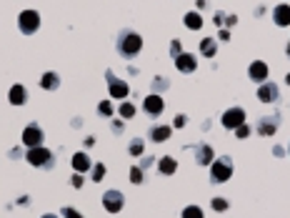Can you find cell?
I'll use <instances>...</instances> for the list:
<instances>
[{"instance_id":"obj_6","label":"cell","mask_w":290,"mask_h":218,"mask_svg":"<svg viewBox=\"0 0 290 218\" xmlns=\"http://www.w3.org/2000/svg\"><path fill=\"white\" fill-rule=\"evenodd\" d=\"M105 80H108V86H110V95H113V98H125V95L130 93V86H128L125 80L115 78L110 70H105Z\"/></svg>"},{"instance_id":"obj_8","label":"cell","mask_w":290,"mask_h":218,"mask_svg":"<svg viewBox=\"0 0 290 218\" xmlns=\"http://www.w3.org/2000/svg\"><path fill=\"white\" fill-rule=\"evenodd\" d=\"M23 143L28 146V148H38L40 143H43V130H40V125L30 123L25 130H23Z\"/></svg>"},{"instance_id":"obj_19","label":"cell","mask_w":290,"mask_h":218,"mask_svg":"<svg viewBox=\"0 0 290 218\" xmlns=\"http://www.w3.org/2000/svg\"><path fill=\"white\" fill-rule=\"evenodd\" d=\"M40 86H43L45 91H58V86H60L58 73H45V75L40 78Z\"/></svg>"},{"instance_id":"obj_27","label":"cell","mask_w":290,"mask_h":218,"mask_svg":"<svg viewBox=\"0 0 290 218\" xmlns=\"http://www.w3.org/2000/svg\"><path fill=\"white\" fill-rule=\"evenodd\" d=\"M130 181L138 186V183H143V168H130Z\"/></svg>"},{"instance_id":"obj_31","label":"cell","mask_w":290,"mask_h":218,"mask_svg":"<svg viewBox=\"0 0 290 218\" xmlns=\"http://www.w3.org/2000/svg\"><path fill=\"white\" fill-rule=\"evenodd\" d=\"M63 218H85V216H80L75 208H70V206H68V208H63Z\"/></svg>"},{"instance_id":"obj_33","label":"cell","mask_w":290,"mask_h":218,"mask_svg":"<svg viewBox=\"0 0 290 218\" xmlns=\"http://www.w3.org/2000/svg\"><path fill=\"white\" fill-rule=\"evenodd\" d=\"M70 183H73L75 188H80V186H83V176H80V173H75V176L70 178Z\"/></svg>"},{"instance_id":"obj_2","label":"cell","mask_w":290,"mask_h":218,"mask_svg":"<svg viewBox=\"0 0 290 218\" xmlns=\"http://www.w3.org/2000/svg\"><path fill=\"white\" fill-rule=\"evenodd\" d=\"M230 176H233L230 158L223 156V158H218V160H213V166H210V181H213V183H225Z\"/></svg>"},{"instance_id":"obj_29","label":"cell","mask_w":290,"mask_h":218,"mask_svg":"<svg viewBox=\"0 0 290 218\" xmlns=\"http://www.w3.org/2000/svg\"><path fill=\"white\" fill-rule=\"evenodd\" d=\"M98 113H100V116H110V113H113V108H110V103H108V100H103V103L98 105Z\"/></svg>"},{"instance_id":"obj_13","label":"cell","mask_w":290,"mask_h":218,"mask_svg":"<svg viewBox=\"0 0 290 218\" xmlns=\"http://www.w3.org/2000/svg\"><path fill=\"white\" fill-rule=\"evenodd\" d=\"M273 20H275V25H280V28H285L290 25V5H278L275 10H273Z\"/></svg>"},{"instance_id":"obj_4","label":"cell","mask_w":290,"mask_h":218,"mask_svg":"<svg viewBox=\"0 0 290 218\" xmlns=\"http://www.w3.org/2000/svg\"><path fill=\"white\" fill-rule=\"evenodd\" d=\"M25 158H28L30 166H38V168H40V166H45V168H50V166H53V153H50L48 148H43V146L30 148Z\"/></svg>"},{"instance_id":"obj_20","label":"cell","mask_w":290,"mask_h":218,"mask_svg":"<svg viewBox=\"0 0 290 218\" xmlns=\"http://www.w3.org/2000/svg\"><path fill=\"white\" fill-rule=\"evenodd\" d=\"M158 168H160V173H163V176H173V173H175V168H178V163H175V158L165 156V158H160Z\"/></svg>"},{"instance_id":"obj_17","label":"cell","mask_w":290,"mask_h":218,"mask_svg":"<svg viewBox=\"0 0 290 218\" xmlns=\"http://www.w3.org/2000/svg\"><path fill=\"white\" fill-rule=\"evenodd\" d=\"M213 156H215V153H213V148H210V146H198V148H195V160H198L200 166L213 163Z\"/></svg>"},{"instance_id":"obj_14","label":"cell","mask_w":290,"mask_h":218,"mask_svg":"<svg viewBox=\"0 0 290 218\" xmlns=\"http://www.w3.org/2000/svg\"><path fill=\"white\" fill-rule=\"evenodd\" d=\"M278 123H280V116H273V118H263L258 123V133L260 135H273L278 130Z\"/></svg>"},{"instance_id":"obj_11","label":"cell","mask_w":290,"mask_h":218,"mask_svg":"<svg viewBox=\"0 0 290 218\" xmlns=\"http://www.w3.org/2000/svg\"><path fill=\"white\" fill-rule=\"evenodd\" d=\"M175 65H178L180 73H193V70L198 68V61H195V56H190V53H180V56L175 58Z\"/></svg>"},{"instance_id":"obj_28","label":"cell","mask_w":290,"mask_h":218,"mask_svg":"<svg viewBox=\"0 0 290 218\" xmlns=\"http://www.w3.org/2000/svg\"><path fill=\"white\" fill-rule=\"evenodd\" d=\"M213 208H215L218 213H223V211H228V201H225V198H213Z\"/></svg>"},{"instance_id":"obj_37","label":"cell","mask_w":290,"mask_h":218,"mask_svg":"<svg viewBox=\"0 0 290 218\" xmlns=\"http://www.w3.org/2000/svg\"><path fill=\"white\" fill-rule=\"evenodd\" d=\"M285 50H288V58H290V43H288V48H285Z\"/></svg>"},{"instance_id":"obj_35","label":"cell","mask_w":290,"mask_h":218,"mask_svg":"<svg viewBox=\"0 0 290 218\" xmlns=\"http://www.w3.org/2000/svg\"><path fill=\"white\" fill-rule=\"evenodd\" d=\"M220 40H230V33H228V31H220Z\"/></svg>"},{"instance_id":"obj_10","label":"cell","mask_w":290,"mask_h":218,"mask_svg":"<svg viewBox=\"0 0 290 218\" xmlns=\"http://www.w3.org/2000/svg\"><path fill=\"white\" fill-rule=\"evenodd\" d=\"M258 98H260L263 103H275V100L280 98V91H278L275 83H260V88H258Z\"/></svg>"},{"instance_id":"obj_26","label":"cell","mask_w":290,"mask_h":218,"mask_svg":"<svg viewBox=\"0 0 290 218\" xmlns=\"http://www.w3.org/2000/svg\"><path fill=\"white\" fill-rule=\"evenodd\" d=\"M183 218H203V211H200L198 206H188V208L183 211Z\"/></svg>"},{"instance_id":"obj_1","label":"cell","mask_w":290,"mask_h":218,"mask_svg":"<svg viewBox=\"0 0 290 218\" xmlns=\"http://www.w3.org/2000/svg\"><path fill=\"white\" fill-rule=\"evenodd\" d=\"M140 48H143V38H140L138 33L123 31L120 35H118V53H120L125 61L135 58V56L140 53Z\"/></svg>"},{"instance_id":"obj_21","label":"cell","mask_w":290,"mask_h":218,"mask_svg":"<svg viewBox=\"0 0 290 218\" xmlns=\"http://www.w3.org/2000/svg\"><path fill=\"white\" fill-rule=\"evenodd\" d=\"M185 25H188L190 31H200V28H203V18H200L198 13H185Z\"/></svg>"},{"instance_id":"obj_22","label":"cell","mask_w":290,"mask_h":218,"mask_svg":"<svg viewBox=\"0 0 290 218\" xmlns=\"http://www.w3.org/2000/svg\"><path fill=\"white\" fill-rule=\"evenodd\" d=\"M200 53H203L205 58H213L215 56V40L213 38H205L203 43H200Z\"/></svg>"},{"instance_id":"obj_3","label":"cell","mask_w":290,"mask_h":218,"mask_svg":"<svg viewBox=\"0 0 290 218\" xmlns=\"http://www.w3.org/2000/svg\"><path fill=\"white\" fill-rule=\"evenodd\" d=\"M18 25H20V31L25 33V35H33V33L40 28V15L35 10H23L18 15Z\"/></svg>"},{"instance_id":"obj_16","label":"cell","mask_w":290,"mask_h":218,"mask_svg":"<svg viewBox=\"0 0 290 218\" xmlns=\"http://www.w3.org/2000/svg\"><path fill=\"white\" fill-rule=\"evenodd\" d=\"M73 168H75L78 173H85V171H90V168H93V163H90L88 153H75V156H73Z\"/></svg>"},{"instance_id":"obj_5","label":"cell","mask_w":290,"mask_h":218,"mask_svg":"<svg viewBox=\"0 0 290 218\" xmlns=\"http://www.w3.org/2000/svg\"><path fill=\"white\" fill-rule=\"evenodd\" d=\"M123 203H125V198H123L120 190H105V193H103V206H105L108 213L123 211Z\"/></svg>"},{"instance_id":"obj_12","label":"cell","mask_w":290,"mask_h":218,"mask_svg":"<svg viewBox=\"0 0 290 218\" xmlns=\"http://www.w3.org/2000/svg\"><path fill=\"white\" fill-rule=\"evenodd\" d=\"M248 75H250V80H255V83H265V78H268V65H265L263 61L250 63Z\"/></svg>"},{"instance_id":"obj_25","label":"cell","mask_w":290,"mask_h":218,"mask_svg":"<svg viewBox=\"0 0 290 218\" xmlns=\"http://www.w3.org/2000/svg\"><path fill=\"white\" fill-rule=\"evenodd\" d=\"M103 176H105V163H95L93 166V181L98 183V181H103Z\"/></svg>"},{"instance_id":"obj_38","label":"cell","mask_w":290,"mask_h":218,"mask_svg":"<svg viewBox=\"0 0 290 218\" xmlns=\"http://www.w3.org/2000/svg\"><path fill=\"white\" fill-rule=\"evenodd\" d=\"M285 83H288V86H290V75H288V78H285Z\"/></svg>"},{"instance_id":"obj_36","label":"cell","mask_w":290,"mask_h":218,"mask_svg":"<svg viewBox=\"0 0 290 218\" xmlns=\"http://www.w3.org/2000/svg\"><path fill=\"white\" fill-rule=\"evenodd\" d=\"M43 218H58V216H53V213H48V216H43Z\"/></svg>"},{"instance_id":"obj_9","label":"cell","mask_w":290,"mask_h":218,"mask_svg":"<svg viewBox=\"0 0 290 218\" xmlns=\"http://www.w3.org/2000/svg\"><path fill=\"white\" fill-rule=\"evenodd\" d=\"M223 125L225 128H238V125H243L245 123V111L243 108H230V111H225L223 113Z\"/></svg>"},{"instance_id":"obj_18","label":"cell","mask_w":290,"mask_h":218,"mask_svg":"<svg viewBox=\"0 0 290 218\" xmlns=\"http://www.w3.org/2000/svg\"><path fill=\"white\" fill-rule=\"evenodd\" d=\"M25 100H28V93H25V88H23L20 83L10 88V103H13V105H23Z\"/></svg>"},{"instance_id":"obj_23","label":"cell","mask_w":290,"mask_h":218,"mask_svg":"<svg viewBox=\"0 0 290 218\" xmlns=\"http://www.w3.org/2000/svg\"><path fill=\"white\" fill-rule=\"evenodd\" d=\"M143 148H145L143 138H133L130 141V156H143Z\"/></svg>"},{"instance_id":"obj_24","label":"cell","mask_w":290,"mask_h":218,"mask_svg":"<svg viewBox=\"0 0 290 218\" xmlns=\"http://www.w3.org/2000/svg\"><path fill=\"white\" fill-rule=\"evenodd\" d=\"M118 113H120V118H133V116H135V105H130V103H123V105L118 108Z\"/></svg>"},{"instance_id":"obj_7","label":"cell","mask_w":290,"mask_h":218,"mask_svg":"<svg viewBox=\"0 0 290 218\" xmlns=\"http://www.w3.org/2000/svg\"><path fill=\"white\" fill-rule=\"evenodd\" d=\"M143 111L148 116H160L163 111H165V100L160 98V95H145L143 98Z\"/></svg>"},{"instance_id":"obj_15","label":"cell","mask_w":290,"mask_h":218,"mask_svg":"<svg viewBox=\"0 0 290 218\" xmlns=\"http://www.w3.org/2000/svg\"><path fill=\"white\" fill-rule=\"evenodd\" d=\"M170 133H173V128H170V125H155V128L150 130V141L163 143V141H168V138H170Z\"/></svg>"},{"instance_id":"obj_30","label":"cell","mask_w":290,"mask_h":218,"mask_svg":"<svg viewBox=\"0 0 290 218\" xmlns=\"http://www.w3.org/2000/svg\"><path fill=\"white\" fill-rule=\"evenodd\" d=\"M235 135H238V138H248V135H250V128H248L245 123L238 125V128H235Z\"/></svg>"},{"instance_id":"obj_34","label":"cell","mask_w":290,"mask_h":218,"mask_svg":"<svg viewBox=\"0 0 290 218\" xmlns=\"http://www.w3.org/2000/svg\"><path fill=\"white\" fill-rule=\"evenodd\" d=\"M180 125H185V116H178L175 118V128H180Z\"/></svg>"},{"instance_id":"obj_32","label":"cell","mask_w":290,"mask_h":218,"mask_svg":"<svg viewBox=\"0 0 290 218\" xmlns=\"http://www.w3.org/2000/svg\"><path fill=\"white\" fill-rule=\"evenodd\" d=\"M180 53H183V50H180V40H173V43H170V56H173V58H178Z\"/></svg>"}]
</instances>
